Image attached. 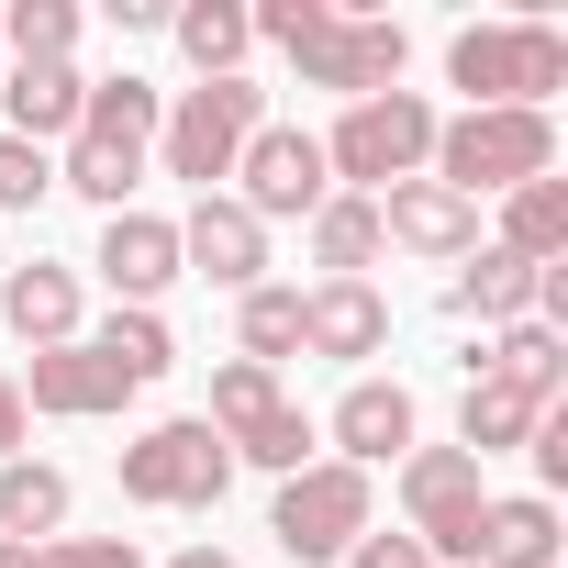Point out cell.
Wrapping results in <instances>:
<instances>
[{"instance_id": "cell-5", "label": "cell", "mask_w": 568, "mask_h": 568, "mask_svg": "<svg viewBox=\"0 0 568 568\" xmlns=\"http://www.w3.org/2000/svg\"><path fill=\"white\" fill-rule=\"evenodd\" d=\"M435 190L479 201V190H524V179H557V112H457L435 123Z\"/></svg>"}, {"instance_id": "cell-32", "label": "cell", "mask_w": 568, "mask_h": 568, "mask_svg": "<svg viewBox=\"0 0 568 568\" xmlns=\"http://www.w3.org/2000/svg\"><path fill=\"white\" fill-rule=\"evenodd\" d=\"M34 568H145V557H134V535H57V546H34Z\"/></svg>"}, {"instance_id": "cell-12", "label": "cell", "mask_w": 568, "mask_h": 568, "mask_svg": "<svg viewBox=\"0 0 568 568\" xmlns=\"http://www.w3.org/2000/svg\"><path fill=\"white\" fill-rule=\"evenodd\" d=\"M179 267H201L212 278V291H256V278H267V223L234 201V190H212V201H190V223H179Z\"/></svg>"}, {"instance_id": "cell-28", "label": "cell", "mask_w": 568, "mask_h": 568, "mask_svg": "<svg viewBox=\"0 0 568 568\" xmlns=\"http://www.w3.org/2000/svg\"><path fill=\"white\" fill-rule=\"evenodd\" d=\"M68 45H79V0H12L0 12V57L12 68H68Z\"/></svg>"}, {"instance_id": "cell-23", "label": "cell", "mask_w": 568, "mask_h": 568, "mask_svg": "<svg viewBox=\"0 0 568 568\" xmlns=\"http://www.w3.org/2000/svg\"><path fill=\"white\" fill-rule=\"evenodd\" d=\"M0 101H12V134L23 145H57V134H79L90 79L79 68H0Z\"/></svg>"}, {"instance_id": "cell-4", "label": "cell", "mask_w": 568, "mask_h": 568, "mask_svg": "<svg viewBox=\"0 0 568 568\" xmlns=\"http://www.w3.org/2000/svg\"><path fill=\"white\" fill-rule=\"evenodd\" d=\"M313 145H324V179H346L357 201H379V190L424 179V156H435V101H424V90L346 101V123H335V134H313Z\"/></svg>"}, {"instance_id": "cell-6", "label": "cell", "mask_w": 568, "mask_h": 568, "mask_svg": "<svg viewBox=\"0 0 568 568\" xmlns=\"http://www.w3.org/2000/svg\"><path fill=\"white\" fill-rule=\"evenodd\" d=\"M201 424L234 446V468H278V479L313 468V413L278 390V368H256V357H223L212 368V413Z\"/></svg>"}, {"instance_id": "cell-25", "label": "cell", "mask_w": 568, "mask_h": 568, "mask_svg": "<svg viewBox=\"0 0 568 568\" xmlns=\"http://www.w3.org/2000/svg\"><path fill=\"white\" fill-rule=\"evenodd\" d=\"M479 379H501V390H524V402H557V379H568V346H557V324H501L490 335V357H468Z\"/></svg>"}, {"instance_id": "cell-8", "label": "cell", "mask_w": 568, "mask_h": 568, "mask_svg": "<svg viewBox=\"0 0 568 568\" xmlns=\"http://www.w3.org/2000/svg\"><path fill=\"white\" fill-rule=\"evenodd\" d=\"M223 490H234V446L201 413H179V424L123 446V501H145V513H212Z\"/></svg>"}, {"instance_id": "cell-33", "label": "cell", "mask_w": 568, "mask_h": 568, "mask_svg": "<svg viewBox=\"0 0 568 568\" xmlns=\"http://www.w3.org/2000/svg\"><path fill=\"white\" fill-rule=\"evenodd\" d=\"M335 568H435V557H424V535H379V524H368Z\"/></svg>"}, {"instance_id": "cell-36", "label": "cell", "mask_w": 568, "mask_h": 568, "mask_svg": "<svg viewBox=\"0 0 568 568\" xmlns=\"http://www.w3.org/2000/svg\"><path fill=\"white\" fill-rule=\"evenodd\" d=\"M0 568H34V546H12V535H0Z\"/></svg>"}, {"instance_id": "cell-11", "label": "cell", "mask_w": 568, "mask_h": 568, "mask_svg": "<svg viewBox=\"0 0 568 568\" xmlns=\"http://www.w3.org/2000/svg\"><path fill=\"white\" fill-rule=\"evenodd\" d=\"M234 179H245L234 201H245L256 223H291V212L313 223V212L335 201V179H324V145H313V134H291V123H256V134H245V156H234Z\"/></svg>"}, {"instance_id": "cell-13", "label": "cell", "mask_w": 568, "mask_h": 568, "mask_svg": "<svg viewBox=\"0 0 568 568\" xmlns=\"http://www.w3.org/2000/svg\"><path fill=\"white\" fill-rule=\"evenodd\" d=\"M12 390H23V413H57V424H101V413H123V402H134V379H123L90 335H79V346H45V357H34V379H12Z\"/></svg>"}, {"instance_id": "cell-35", "label": "cell", "mask_w": 568, "mask_h": 568, "mask_svg": "<svg viewBox=\"0 0 568 568\" xmlns=\"http://www.w3.org/2000/svg\"><path fill=\"white\" fill-rule=\"evenodd\" d=\"M168 568H234V557H223V546H179Z\"/></svg>"}, {"instance_id": "cell-16", "label": "cell", "mask_w": 568, "mask_h": 568, "mask_svg": "<svg viewBox=\"0 0 568 568\" xmlns=\"http://www.w3.org/2000/svg\"><path fill=\"white\" fill-rule=\"evenodd\" d=\"M413 424H424V413H413V390H402V379H357V390L335 402V424H324V435L346 446V468H390V457H413Z\"/></svg>"}, {"instance_id": "cell-27", "label": "cell", "mask_w": 568, "mask_h": 568, "mask_svg": "<svg viewBox=\"0 0 568 568\" xmlns=\"http://www.w3.org/2000/svg\"><path fill=\"white\" fill-rule=\"evenodd\" d=\"M313 267H324V278H368V267H379V201L335 190V201L313 212Z\"/></svg>"}, {"instance_id": "cell-26", "label": "cell", "mask_w": 568, "mask_h": 568, "mask_svg": "<svg viewBox=\"0 0 568 568\" xmlns=\"http://www.w3.org/2000/svg\"><path fill=\"white\" fill-rule=\"evenodd\" d=\"M168 34H179V57L201 68V79H245V0H190V12H168Z\"/></svg>"}, {"instance_id": "cell-30", "label": "cell", "mask_w": 568, "mask_h": 568, "mask_svg": "<svg viewBox=\"0 0 568 568\" xmlns=\"http://www.w3.org/2000/svg\"><path fill=\"white\" fill-rule=\"evenodd\" d=\"M90 346H101V357H112V368H123V379H134V390H145V379H168V368H179V346H168V324H156V313H123V302H112V324H101V335H90Z\"/></svg>"}, {"instance_id": "cell-19", "label": "cell", "mask_w": 568, "mask_h": 568, "mask_svg": "<svg viewBox=\"0 0 568 568\" xmlns=\"http://www.w3.org/2000/svg\"><path fill=\"white\" fill-rule=\"evenodd\" d=\"M468 568H557V501H546V490L490 501L479 535H468Z\"/></svg>"}, {"instance_id": "cell-14", "label": "cell", "mask_w": 568, "mask_h": 568, "mask_svg": "<svg viewBox=\"0 0 568 568\" xmlns=\"http://www.w3.org/2000/svg\"><path fill=\"white\" fill-rule=\"evenodd\" d=\"M90 267L112 278V302H123V313H156V291L179 278V223H156V212H112Z\"/></svg>"}, {"instance_id": "cell-17", "label": "cell", "mask_w": 568, "mask_h": 568, "mask_svg": "<svg viewBox=\"0 0 568 568\" xmlns=\"http://www.w3.org/2000/svg\"><path fill=\"white\" fill-rule=\"evenodd\" d=\"M302 346L313 357H379L390 346V302L368 278H324V291H302Z\"/></svg>"}, {"instance_id": "cell-22", "label": "cell", "mask_w": 568, "mask_h": 568, "mask_svg": "<svg viewBox=\"0 0 568 568\" xmlns=\"http://www.w3.org/2000/svg\"><path fill=\"white\" fill-rule=\"evenodd\" d=\"M0 535H12V546H57L68 535V468L0 457Z\"/></svg>"}, {"instance_id": "cell-34", "label": "cell", "mask_w": 568, "mask_h": 568, "mask_svg": "<svg viewBox=\"0 0 568 568\" xmlns=\"http://www.w3.org/2000/svg\"><path fill=\"white\" fill-rule=\"evenodd\" d=\"M0 457H23V390L0 379Z\"/></svg>"}, {"instance_id": "cell-24", "label": "cell", "mask_w": 568, "mask_h": 568, "mask_svg": "<svg viewBox=\"0 0 568 568\" xmlns=\"http://www.w3.org/2000/svg\"><path fill=\"white\" fill-rule=\"evenodd\" d=\"M501 256H524V267H557L568 256V179L501 190Z\"/></svg>"}, {"instance_id": "cell-29", "label": "cell", "mask_w": 568, "mask_h": 568, "mask_svg": "<svg viewBox=\"0 0 568 568\" xmlns=\"http://www.w3.org/2000/svg\"><path fill=\"white\" fill-rule=\"evenodd\" d=\"M234 335H245V357H256V368L302 357V291H278V278H256V291L234 302Z\"/></svg>"}, {"instance_id": "cell-1", "label": "cell", "mask_w": 568, "mask_h": 568, "mask_svg": "<svg viewBox=\"0 0 568 568\" xmlns=\"http://www.w3.org/2000/svg\"><path fill=\"white\" fill-rule=\"evenodd\" d=\"M245 34H267L278 57L302 68V90H335V101H379V90H402V57H413L402 23H379V12H335V0H267V12H245Z\"/></svg>"}, {"instance_id": "cell-10", "label": "cell", "mask_w": 568, "mask_h": 568, "mask_svg": "<svg viewBox=\"0 0 568 568\" xmlns=\"http://www.w3.org/2000/svg\"><path fill=\"white\" fill-rule=\"evenodd\" d=\"M402 535H424V557L435 568H468V535H479V513H490V490H479V457H457V446H413L402 457Z\"/></svg>"}, {"instance_id": "cell-7", "label": "cell", "mask_w": 568, "mask_h": 568, "mask_svg": "<svg viewBox=\"0 0 568 568\" xmlns=\"http://www.w3.org/2000/svg\"><path fill=\"white\" fill-rule=\"evenodd\" d=\"M256 123H267V90L256 79H201V90H179V112H156V156H168V179H190L212 201L234 179V156H245Z\"/></svg>"}, {"instance_id": "cell-21", "label": "cell", "mask_w": 568, "mask_h": 568, "mask_svg": "<svg viewBox=\"0 0 568 568\" xmlns=\"http://www.w3.org/2000/svg\"><path fill=\"white\" fill-rule=\"evenodd\" d=\"M557 402H524V390H501V379H479L468 368V402H457V457H513V446H535V424H546Z\"/></svg>"}, {"instance_id": "cell-9", "label": "cell", "mask_w": 568, "mask_h": 568, "mask_svg": "<svg viewBox=\"0 0 568 568\" xmlns=\"http://www.w3.org/2000/svg\"><path fill=\"white\" fill-rule=\"evenodd\" d=\"M267 535H278V557H291V568H335V557L368 535V468H346V457H313L302 479H278V513H267Z\"/></svg>"}, {"instance_id": "cell-15", "label": "cell", "mask_w": 568, "mask_h": 568, "mask_svg": "<svg viewBox=\"0 0 568 568\" xmlns=\"http://www.w3.org/2000/svg\"><path fill=\"white\" fill-rule=\"evenodd\" d=\"M379 245L479 256V201H457V190H435V179H402V190H379Z\"/></svg>"}, {"instance_id": "cell-20", "label": "cell", "mask_w": 568, "mask_h": 568, "mask_svg": "<svg viewBox=\"0 0 568 568\" xmlns=\"http://www.w3.org/2000/svg\"><path fill=\"white\" fill-rule=\"evenodd\" d=\"M446 313H457V324H490V335H501V324H535V267L501 256V245H479V256L446 278Z\"/></svg>"}, {"instance_id": "cell-31", "label": "cell", "mask_w": 568, "mask_h": 568, "mask_svg": "<svg viewBox=\"0 0 568 568\" xmlns=\"http://www.w3.org/2000/svg\"><path fill=\"white\" fill-rule=\"evenodd\" d=\"M57 190V168H45V145H23V134H0V212H34Z\"/></svg>"}, {"instance_id": "cell-2", "label": "cell", "mask_w": 568, "mask_h": 568, "mask_svg": "<svg viewBox=\"0 0 568 568\" xmlns=\"http://www.w3.org/2000/svg\"><path fill=\"white\" fill-rule=\"evenodd\" d=\"M145 156H156V90H145L134 68H123V79H90L57 190H79V201H101V212H134V179H145Z\"/></svg>"}, {"instance_id": "cell-18", "label": "cell", "mask_w": 568, "mask_h": 568, "mask_svg": "<svg viewBox=\"0 0 568 568\" xmlns=\"http://www.w3.org/2000/svg\"><path fill=\"white\" fill-rule=\"evenodd\" d=\"M0 324H12L34 357H45V346H79V267H45V256H23L12 278H0Z\"/></svg>"}, {"instance_id": "cell-3", "label": "cell", "mask_w": 568, "mask_h": 568, "mask_svg": "<svg viewBox=\"0 0 568 568\" xmlns=\"http://www.w3.org/2000/svg\"><path fill=\"white\" fill-rule=\"evenodd\" d=\"M446 79L468 90V112H546L568 90V34L557 23H468L446 45Z\"/></svg>"}]
</instances>
